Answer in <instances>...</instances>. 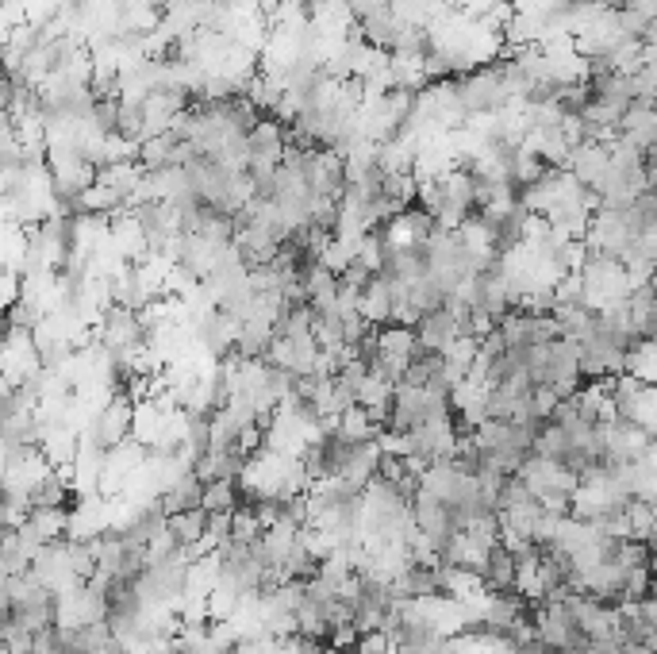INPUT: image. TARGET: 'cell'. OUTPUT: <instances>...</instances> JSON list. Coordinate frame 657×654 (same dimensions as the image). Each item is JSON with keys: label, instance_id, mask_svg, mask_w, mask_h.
Wrapping results in <instances>:
<instances>
[{"label": "cell", "instance_id": "cell-1", "mask_svg": "<svg viewBox=\"0 0 657 654\" xmlns=\"http://www.w3.org/2000/svg\"><path fill=\"white\" fill-rule=\"evenodd\" d=\"M454 93H458V101H462L469 120L496 116V112H504L511 104V97L504 93V85H500V74H496V62H485V66H477L469 74L454 77Z\"/></svg>", "mask_w": 657, "mask_h": 654}, {"label": "cell", "instance_id": "cell-2", "mask_svg": "<svg viewBox=\"0 0 657 654\" xmlns=\"http://www.w3.org/2000/svg\"><path fill=\"white\" fill-rule=\"evenodd\" d=\"M608 143H577L573 151H569V162H565V174L573 177L581 189L588 193H596L600 189V181L608 174Z\"/></svg>", "mask_w": 657, "mask_h": 654}, {"label": "cell", "instance_id": "cell-3", "mask_svg": "<svg viewBox=\"0 0 657 654\" xmlns=\"http://www.w3.org/2000/svg\"><path fill=\"white\" fill-rule=\"evenodd\" d=\"M235 335H239V320L227 316L223 308H212V312H204L196 320V339H200V347L212 358H227L231 347H235Z\"/></svg>", "mask_w": 657, "mask_h": 654}, {"label": "cell", "instance_id": "cell-4", "mask_svg": "<svg viewBox=\"0 0 657 654\" xmlns=\"http://www.w3.org/2000/svg\"><path fill=\"white\" fill-rule=\"evenodd\" d=\"M415 343L423 347V351H435V354H442L458 335H462V324L438 304V308H431V312H423L419 320H415Z\"/></svg>", "mask_w": 657, "mask_h": 654}, {"label": "cell", "instance_id": "cell-5", "mask_svg": "<svg viewBox=\"0 0 657 654\" xmlns=\"http://www.w3.org/2000/svg\"><path fill=\"white\" fill-rule=\"evenodd\" d=\"M285 147H289V131H285V124H277V120H269V116H262L258 124L246 131V151H250L254 162L277 166Z\"/></svg>", "mask_w": 657, "mask_h": 654}, {"label": "cell", "instance_id": "cell-6", "mask_svg": "<svg viewBox=\"0 0 657 654\" xmlns=\"http://www.w3.org/2000/svg\"><path fill=\"white\" fill-rule=\"evenodd\" d=\"M135 162L143 170H170V166H185V143L173 135V131H162V135H150L135 147Z\"/></svg>", "mask_w": 657, "mask_h": 654}, {"label": "cell", "instance_id": "cell-7", "mask_svg": "<svg viewBox=\"0 0 657 654\" xmlns=\"http://www.w3.org/2000/svg\"><path fill=\"white\" fill-rule=\"evenodd\" d=\"M354 308L369 327H385L392 320V285L381 274H373V281L358 293Z\"/></svg>", "mask_w": 657, "mask_h": 654}, {"label": "cell", "instance_id": "cell-8", "mask_svg": "<svg viewBox=\"0 0 657 654\" xmlns=\"http://www.w3.org/2000/svg\"><path fill=\"white\" fill-rule=\"evenodd\" d=\"M354 24H358V35L369 47H377V51H392V43H396V35L404 27L392 16V8H373V12H365L362 20H354Z\"/></svg>", "mask_w": 657, "mask_h": 654}, {"label": "cell", "instance_id": "cell-9", "mask_svg": "<svg viewBox=\"0 0 657 654\" xmlns=\"http://www.w3.org/2000/svg\"><path fill=\"white\" fill-rule=\"evenodd\" d=\"M166 528L177 539V547H193L196 539H204V531H208V512L200 504L185 508V512H173L170 520H166Z\"/></svg>", "mask_w": 657, "mask_h": 654}, {"label": "cell", "instance_id": "cell-10", "mask_svg": "<svg viewBox=\"0 0 657 654\" xmlns=\"http://www.w3.org/2000/svg\"><path fill=\"white\" fill-rule=\"evenodd\" d=\"M200 508H204V512H235V508H239V489H235V481H204Z\"/></svg>", "mask_w": 657, "mask_h": 654}, {"label": "cell", "instance_id": "cell-11", "mask_svg": "<svg viewBox=\"0 0 657 654\" xmlns=\"http://www.w3.org/2000/svg\"><path fill=\"white\" fill-rule=\"evenodd\" d=\"M427 51H431V31H427V27L404 24L389 54H415V58H423Z\"/></svg>", "mask_w": 657, "mask_h": 654}, {"label": "cell", "instance_id": "cell-12", "mask_svg": "<svg viewBox=\"0 0 657 654\" xmlns=\"http://www.w3.org/2000/svg\"><path fill=\"white\" fill-rule=\"evenodd\" d=\"M258 535H262V524H258L254 508L239 504V508L231 512V543H254Z\"/></svg>", "mask_w": 657, "mask_h": 654}, {"label": "cell", "instance_id": "cell-13", "mask_svg": "<svg viewBox=\"0 0 657 654\" xmlns=\"http://www.w3.org/2000/svg\"><path fill=\"white\" fill-rule=\"evenodd\" d=\"M354 654H392V635L389 631H358Z\"/></svg>", "mask_w": 657, "mask_h": 654}, {"label": "cell", "instance_id": "cell-14", "mask_svg": "<svg viewBox=\"0 0 657 654\" xmlns=\"http://www.w3.org/2000/svg\"><path fill=\"white\" fill-rule=\"evenodd\" d=\"M373 281V270H365L358 258H350L346 266H342V274H339V285H346V289H354V293H362L365 285Z\"/></svg>", "mask_w": 657, "mask_h": 654}, {"label": "cell", "instance_id": "cell-15", "mask_svg": "<svg viewBox=\"0 0 657 654\" xmlns=\"http://www.w3.org/2000/svg\"><path fill=\"white\" fill-rule=\"evenodd\" d=\"M627 12H638L646 20H657V0H627Z\"/></svg>", "mask_w": 657, "mask_h": 654}]
</instances>
